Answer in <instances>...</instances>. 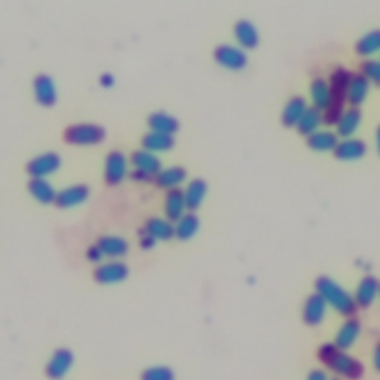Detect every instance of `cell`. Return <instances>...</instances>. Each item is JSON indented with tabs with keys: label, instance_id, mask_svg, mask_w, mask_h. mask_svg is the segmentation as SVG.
I'll list each match as a JSON object with an SVG mask.
<instances>
[{
	"label": "cell",
	"instance_id": "6da1fadb",
	"mask_svg": "<svg viewBox=\"0 0 380 380\" xmlns=\"http://www.w3.org/2000/svg\"><path fill=\"white\" fill-rule=\"evenodd\" d=\"M320 363L333 373L348 380H358L364 376V366L359 359L349 355L346 350L336 346V343H322L317 350Z\"/></svg>",
	"mask_w": 380,
	"mask_h": 380
},
{
	"label": "cell",
	"instance_id": "7a4b0ae2",
	"mask_svg": "<svg viewBox=\"0 0 380 380\" xmlns=\"http://www.w3.org/2000/svg\"><path fill=\"white\" fill-rule=\"evenodd\" d=\"M315 290L321 298L327 302L328 306L339 312L343 317H352L357 312L358 304L354 295H350L342 285H339L335 280L322 275L318 276L315 281Z\"/></svg>",
	"mask_w": 380,
	"mask_h": 380
},
{
	"label": "cell",
	"instance_id": "3957f363",
	"mask_svg": "<svg viewBox=\"0 0 380 380\" xmlns=\"http://www.w3.org/2000/svg\"><path fill=\"white\" fill-rule=\"evenodd\" d=\"M63 138L71 146H97L104 142L106 129L98 124L79 122L64 129Z\"/></svg>",
	"mask_w": 380,
	"mask_h": 380
},
{
	"label": "cell",
	"instance_id": "277c9868",
	"mask_svg": "<svg viewBox=\"0 0 380 380\" xmlns=\"http://www.w3.org/2000/svg\"><path fill=\"white\" fill-rule=\"evenodd\" d=\"M212 58H214L220 67L232 71L244 70L248 64L247 54L238 48V46L227 43L217 45L214 51H212Z\"/></svg>",
	"mask_w": 380,
	"mask_h": 380
},
{
	"label": "cell",
	"instance_id": "5b68a950",
	"mask_svg": "<svg viewBox=\"0 0 380 380\" xmlns=\"http://www.w3.org/2000/svg\"><path fill=\"white\" fill-rule=\"evenodd\" d=\"M129 170L128 157L124 152L120 150H112L109 152L104 159V181L109 186H118L122 183Z\"/></svg>",
	"mask_w": 380,
	"mask_h": 380
},
{
	"label": "cell",
	"instance_id": "8992f818",
	"mask_svg": "<svg viewBox=\"0 0 380 380\" xmlns=\"http://www.w3.org/2000/svg\"><path fill=\"white\" fill-rule=\"evenodd\" d=\"M73 364H75V354L70 349H55L45 366V376L49 380H63L69 375Z\"/></svg>",
	"mask_w": 380,
	"mask_h": 380
},
{
	"label": "cell",
	"instance_id": "52a82bcc",
	"mask_svg": "<svg viewBox=\"0 0 380 380\" xmlns=\"http://www.w3.org/2000/svg\"><path fill=\"white\" fill-rule=\"evenodd\" d=\"M61 166V157L55 152H45L27 162L25 171L32 179H46L57 172Z\"/></svg>",
	"mask_w": 380,
	"mask_h": 380
},
{
	"label": "cell",
	"instance_id": "ba28073f",
	"mask_svg": "<svg viewBox=\"0 0 380 380\" xmlns=\"http://www.w3.org/2000/svg\"><path fill=\"white\" fill-rule=\"evenodd\" d=\"M129 275V269L124 262L119 260H110L106 263H100L94 272H92V278L94 281L101 285H112L124 282Z\"/></svg>",
	"mask_w": 380,
	"mask_h": 380
},
{
	"label": "cell",
	"instance_id": "9c48e42d",
	"mask_svg": "<svg viewBox=\"0 0 380 380\" xmlns=\"http://www.w3.org/2000/svg\"><path fill=\"white\" fill-rule=\"evenodd\" d=\"M327 302L315 291L306 298L302 308V320L309 327H317L326 318Z\"/></svg>",
	"mask_w": 380,
	"mask_h": 380
},
{
	"label": "cell",
	"instance_id": "30bf717a",
	"mask_svg": "<svg viewBox=\"0 0 380 380\" xmlns=\"http://www.w3.org/2000/svg\"><path fill=\"white\" fill-rule=\"evenodd\" d=\"M33 96L42 107H52L58 100L57 87L51 76L41 73L33 79Z\"/></svg>",
	"mask_w": 380,
	"mask_h": 380
},
{
	"label": "cell",
	"instance_id": "8fae6325",
	"mask_svg": "<svg viewBox=\"0 0 380 380\" xmlns=\"http://www.w3.org/2000/svg\"><path fill=\"white\" fill-rule=\"evenodd\" d=\"M129 162H131V165L134 166V170H138L147 175H150L153 179L164 170L159 157L146 149L134 150L131 153V157H129Z\"/></svg>",
	"mask_w": 380,
	"mask_h": 380
},
{
	"label": "cell",
	"instance_id": "7c38bea8",
	"mask_svg": "<svg viewBox=\"0 0 380 380\" xmlns=\"http://www.w3.org/2000/svg\"><path fill=\"white\" fill-rule=\"evenodd\" d=\"M186 210H188V203H186V198H184V190L179 188L165 193L164 212L170 221H175V223H177V221L186 214Z\"/></svg>",
	"mask_w": 380,
	"mask_h": 380
},
{
	"label": "cell",
	"instance_id": "4fadbf2b",
	"mask_svg": "<svg viewBox=\"0 0 380 380\" xmlns=\"http://www.w3.org/2000/svg\"><path fill=\"white\" fill-rule=\"evenodd\" d=\"M88 198L89 188L87 184H73V186H67L58 192L57 199H55V205L58 208H73L87 202Z\"/></svg>",
	"mask_w": 380,
	"mask_h": 380
},
{
	"label": "cell",
	"instance_id": "5bb4252c",
	"mask_svg": "<svg viewBox=\"0 0 380 380\" xmlns=\"http://www.w3.org/2000/svg\"><path fill=\"white\" fill-rule=\"evenodd\" d=\"M234 36L241 48L245 49H256L260 43V34L256 25L247 18H241L234 24Z\"/></svg>",
	"mask_w": 380,
	"mask_h": 380
},
{
	"label": "cell",
	"instance_id": "9a60e30c",
	"mask_svg": "<svg viewBox=\"0 0 380 380\" xmlns=\"http://www.w3.org/2000/svg\"><path fill=\"white\" fill-rule=\"evenodd\" d=\"M188 179V171L181 165H172L170 168H164L155 177V184L157 188L165 189L166 192L172 189H179Z\"/></svg>",
	"mask_w": 380,
	"mask_h": 380
},
{
	"label": "cell",
	"instance_id": "2e32d148",
	"mask_svg": "<svg viewBox=\"0 0 380 380\" xmlns=\"http://www.w3.org/2000/svg\"><path fill=\"white\" fill-rule=\"evenodd\" d=\"M308 110V101L302 96H293L287 101L282 113H281V124L287 128L298 126L299 120Z\"/></svg>",
	"mask_w": 380,
	"mask_h": 380
},
{
	"label": "cell",
	"instance_id": "e0dca14e",
	"mask_svg": "<svg viewBox=\"0 0 380 380\" xmlns=\"http://www.w3.org/2000/svg\"><path fill=\"white\" fill-rule=\"evenodd\" d=\"M379 293H380V282L377 281V278L367 275L359 281L354 298L357 304L361 306V308H370V306L375 303Z\"/></svg>",
	"mask_w": 380,
	"mask_h": 380
},
{
	"label": "cell",
	"instance_id": "ac0fdd59",
	"mask_svg": "<svg viewBox=\"0 0 380 380\" xmlns=\"http://www.w3.org/2000/svg\"><path fill=\"white\" fill-rule=\"evenodd\" d=\"M147 126L153 133L174 135L179 131V119L166 112H153L147 118Z\"/></svg>",
	"mask_w": 380,
	"mask_h": 380
},
{
	"label": "cell",
	"instance_id": "d6986e66",
	"mask_svg": "<svg viewBox=\"0 0 380 380\" xmlns=\"http://www.w3.org/2000/svg\"><path fill=\"white\" fill-rule=\"evenodd\" d=\"M27 190L32 194V198L43 205L55 203L58 192L54 189L52 184L46 179H30L27 183Z\"/></svg>",
	"mask_w": 380,
	"mask_h": 380
},
{
	"label": "cell",
	"instance_id": "ffe728a7",
	"mask_svg": "<svg viewBox=\"0 0 380 380\" xmlns=\"http://www.w3.org/2000/svg\"><path fill=\"white\" fill-rule=\"evenodd\" d=\"M367 152V144L364 140L359 138H345L339 142L335 149V156L342 161H354L363 157Z\"/></svg>",
	"mask_w": 380,
	"mask_h": 380
},
{
	"label": "cell",
	"instance_id": "44dd1931",
	"mask_svg": "<svg viewBox=\"0 0 380 380\" xmlns=\"http://www.w3.org/2000/svg\"><path fill=\"white\" fill-rule=\"evenodd\" d=\"M306 144L315 152H335L339 144V137L336 133L328 131V129H318L317 133L306 138Z\"/></svg>",
	"mask_w": 380,
	"mask_h": 380
},
{
	"label": "cell",
	"instance_id": "7402d4cb",
	"mask_svg": "<svg viewBox=\"0 0 380 380\" xmlns=\"http://www.w3.org/2000/svg\"><path fill=\"white\" fill-rule=\"evenodd\" d=\"M359 333H361L359 321L355 318L346 320L342 324L339 331H337V335H336V339H335L336 346L343 350L352 348L355 345L357 339L359 337Z\"/></svg>",
	"mask_w": 380,
	"mask_h": 380
},
{
	"label": "cell",
	"instance_id": "603a6c76",
	"mask_svg": "<svg viewBox=\"0 0 380 380\" xmlns=\"http://www.w3.org/2000/svg\"><path fill=\"white\" fill-rule=\"evenodd\" d=\"M370 89V80L363 75V73H354L349 82L348 88V101L352 107H358L363 104Z\"/></svg>",
	"mask_w": 380,
	"mask_h": 380
},
{
	"label": "cell",
	"instance_id": "cb8c5ba5",
	"mask_svg": "<svg viewBox=\"0 0 380 380\" xmlns=\"http://www.w3.org/2000/svg\"><path fill=\"white\" fill-rule=\"evenodd\" d=\"M174 146H175L174 135L149 131L142 137V149H146L152 153L168 152Z\"/></svg>",
	"mask_w": 380,
	"mask_h": 380
},
{
	"label": "cell",
	"instance_id": "d4e9b609",
	"mask_svg": "<svg viewBox=\"0 0 380 380\" xmlns=\"http://www.w3.org/2000/svg\"><path fill=\"white\" fill-rule=\"evenodd\" d=\"M97 245L101 249V253L104 254V257H110V258L124 257L129 249L126 239H124L122 236H116V235L101 236L97 241Z\"/></svg>",
	"mask_w": 380,
	"mask_h": 380
},
{
	"label": "cell",
	"instance_id": "484cf974",
	"mask_svg": "<svg viewBox=\"0 0 380 380\" xmlns=\"http://www.w3.org/2000/svg\"><path fill=\"white\" fill-rule=\"evenodd\" d=\"M309 91H311L313 107L320 109L321 112H324V110L331 104V88H330V83L326 79L322 78L313 79Z\"/></svg>",
	"mask_w": 380,
	"mask_h": 380
},
{
	"label": "cell",
	"instance_id": "4316f807",
	"mask_svg": "<svg viewBox=\"0 0 380 380\" xmlns=\"http://www.w3.org/2000/svg\"><path fill=\"white\" fill-rule=\"evenodd\" d=\"M207 192H208V186H207L205 180H202V179L190 180L186 189H184V198H186L188 210L189 211L198 210L202 205L203 199H205Z\"/></svg>",
	"mask_w": 380,
	"mask_h": 380
},
{
	"label": "cell",
	"instance_id": "83f0119b",
	"mask_svg": "<svg viewBox=\"0 0 380 380\" xmlns=\"http://www.w3.org/2000/svg\"><path fill=\"white\" fill-rule=\"evenodd\" d=\"M361 122H363V113H361L359 107H349L343 112L340 120L337 122V134L349 138L359 128Z\"/></svg>",
	"mask_w": 380,
	"mask_h": 380
},
{
	"label": "cell",
	"instance_id": "f1b7e54d",
	"mask_svg": "<svg viewBox=\"0 0 380 380\" xmlns=\"http://www.w3.org/2000/svg\"><path fill=\"white\" fill-rule=\"evenodd\" d=\"M144 229L157 241H170L175 236V225L168 219L150 217L144 223Z\"/></svg>",
	"mask_w": 380,
	"mask_h": 380
},
{
	"label": "cell",
	"instance_id": "f546056e",
	"mask_svg": "<svg viewBox=\"0 0 380 380\" xmlns=\"http://www.w3.org/2000/svg\"><path fill=\"white\" fill-rule=\"evenodd\" d=\"M199 227V217L194 214V211H189L175 223V238H179L180 241H189L198 234Z\"/></svg>",
	"mask_w": 380,
	"mask_h": 380
},
{
	"label": "cell",
	"instance_id": "4dcf8cb0",
	"mask_svg": "<svg viewBox=\"0 0 380 380\" xmlns=\"http://www.w3.org/2000/svg\"><path fill=\"white\" fill-rule=\"evenodd\" d=\"M321 124H322V112L320 109L312 106V107H308V110H306L295 128H298L299 134L309 137L313 133L318 131Z\"/></svg>",
	"mask_w": 380,
	"mask_h": 380
},
{
	"label": "cell",
	"instance_id": "1f68e13d",
	"mask_svg": "<svg viewBox=\"0 0 380 380\" xmlns=\"http://www.w3.org/2000/svg\"><path fill=\"white\" fill-rule=\"evenodd\" d=\"M355 51L359 55H372L380 51V30L376 29L366 33L363 38L357 42Z\"/></svg>",
	"mask_w": 380,
	"mask_h": 380
},
{
	"label": "cell",
	"instance_id": "d6a6232c",
	"mask_svg": "<svg viewBox=\"0 0 380 380\" xmlns=\"http://www.w3.org/2000/svg\"><path fill=\"white\" fill-rule=\"evenodd\" d=\"M140 380H175V373L168 366H152L143 370Z\"/></svg>",
	"mask_w": 380,
	"mask_h": 380
},
{
	"label": "cell",
	"instance_id": "836d02e7",
	"mask_svg": "<svg viewBox=\"0 0 380 380\" xmlns=\"http://www.w3.org/2000/svg\"><path fill=\"white\" fill-rule=\"evenodd\" d=\"M361 73L380 87V60H366L361 64Z\"/></svg>",
	"mask_w": 380,
	"mask_h": 380
},
{
	"label": "cell",
	"instance_id": "e575fe53",
	"mask_svg": "<svg viewBox=\"0 0 380 380\" xmlns=\"http://www.w3.org/2000/svg\"><path fill=\"white\" fill-rule=\"evenodd\" d=\"M138 244H140L143 249H152L156 244V239L143 227L140 230V235H138Z\"/></svg>",
	"mask_w": 380,
	"mask_h": 380
},
{
	"label": "cell",
	"instance_id": "d590c367",
	"mask_svg": "<svg viewBox=\"0 0 380 380\" xmlns=\"http://www.w3.org/2000/svg\"><path fill=\"white\" fill-rule=\"evenodd\" d=\"M87 258L91 263H100L104 258V254L101 253V249L98 248V245H91L87 249Z\"/></svg>",
	"mask_w": 380,
	"mask_h": 380
},
{
	"label": "cell",
	"instance_id": "8d00e7d4",
	"mask_svg": "<svg viewBox=\"0 0 380 380\" xmlns=\"http://www.w3.org/2000/svg\"><path fill=\"white\" fill-rule=\"evenodd\" d=\"M131 179L134 181H138V183H150V181H155V179L150 177V175H147V174L138 171V170H133L131 171Z\"/></svg>",
	"mask_w": 380,
	"mask_h": 380
},
{
	"label": "cell",
	"instance_id": "74e56055",
	"mask_svg": "<svg viewBox=\"0 0 380 380\" xmlns=\"http://www.w3.org/2000/svg\"><path fill=\"white\" fill-rule=\"evenodd\" d=\"M306 380H330L328 379V375L324 372V370L321 368H313L309 372L308 377H306Z\"/></svg>",
	"mask_w": 380,
	"mask_h": 380
},
{
	"label": "cell",
	"instance_id": "f35d334b",
	"mask_svg": "<svg viewBox=\"0 0 380 380\" xmlns=\"http://www.w3.org/2000/svg\"><path fill=\"white\" fill-rule=\"evenodd\" d=\"M373 366L380 373V342L377 343L376 348H375V352H373Z\"/></svg>",
	"mask_w": 380,
	"mask_h": 380
},
{
	"label": "cell",
	"instance_id": "ab89813d",
	"mask_svg": "<svg viewBox=\"0 0 380 380\" xmlns=\"http://www.w3.org/2000/svg\"><path fill=\"white\" fill-rule=\"evenodd\" d=\"M100 83L103 87H112L115 83V79H113L112 75H110V73H104V75L100 78Z\"/></svg>",
	"mask_w": 380,
	"mask_h": 380
},
{
	"label": "cell",
	"instance_id": "60d3db41",
	"mask_svg": "<svg viewBox=\"0 0 380 380\" xmlns=\"http://www.w3.org/2000/svg\"><path fill=\"white\" fill-rule=\"evenodd\" d=\"M376 143H377V150L380 153V125L377 126V131H376Z\"/></svg>",
	"mask_w": 380,
	"mask_h": 380
},
{
	"label": "cell",
	"instance_id": "b9f144b4",
	"mask_svg": "<svg viewBox=\"0 0 380 380\" xmlns=\"http://www.w3.org/2000/svg\"><path fill=\"white\" fill-rule=\"evenodd\" d=\"M336 380H339V379H336Z\"/></svg>",
	"mask_w": 380,
	"mask_h": 380
},
{
	"label": "cell",
	"instance_id": "7bdbcfd3",
	"mask_svg": "<svg viewBox=\"0 0 380 380\" xmlns=\"http://www.w3.org/2000/svg\"><path fill=\"white\" fill-rule=\"evenodd\" d=\"M379 294H380V293H379Z\"/></svg>",
	"mask_w": 380,
	"mask_h": 380
}]
</instances>
